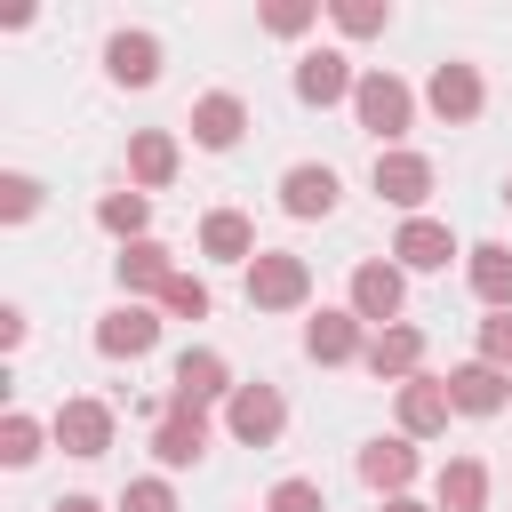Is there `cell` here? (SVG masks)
I'll use <instances>...</instances> for the list:
<instances>
[{"instance_id": "20", "label": "cell", "mask_w": 512, "mask_h": 512, "mask_svg": "<svg viewBox=\"0 0 512 512\" xmlns=\"http://www.w3.org/2000/svg\"><path fill=\"white\" fill-rule=\"evenodd\" d=\"M176 160H184V152H176L168 128H136V136H128V184H136V192L176 184Z\"/></svg>"}, {"instance_id": "4", "label": "cell", "mask_w": 512, "mask_h": 512, "mask_svg": "<svg viewBox=\"0 0 512 512\" xmlns=\"http://www.w3.org/2000/svg\"><path fill=\"white\" fill-rule=\"evenodd\" d=\"M224 424H232V440L272 448V440L288 432V400H280V384H240V392L224 400Z\"/></svg>"}, {"instance_id": "2", "label": "cell", "mask_w": 512, "mask_h": 512, "mask_svg": "<svg viewBox=\"0 0 512 512\" xmlns=\"http://www.w3.org/2000/svg\"><path fill=\"white\" fill-rule=\"evenodd\" d=\"M312 296V264L296 256V248H264L256 264H248V304L256 312H296Z\"/></svg>"}, {"instance_id": "8", "label": "cell", "mask_w": 512, "mask_h": 512, "mask_svg": "<svg viewBox=\"0 0 512 512\" xmlns=\"http://www.w3.org/2000/svg\"><path fill=\"white\" fill-rule=\"evenodd\" d=\"M424 104H432V120L464 128V120H480V104H488V80H480L472 64H432V80H424Z\"/></svg>"}, {"instance_id": "27", "label": "cell", "mask_w": 512, "mask_h": 512, "mask_svg": "<svg viewBox=\"0 0 512 512\" xmlns=\"http://www.w3.org/2000/svg\"><path fill=\"white\" fill-rule=\"evenodd\" d=\"M40 440H56L40 416H24V408H8V416H0V464H16V472H24V464L40 456Z\"/></svg>"}, {"instance_id": "36", "label": "cell", "mask_w": 512, "mask_h": 512, "mask_svg": "<svg viewBox=\"0 0 512 512\" xmlns=\"http://www.w3.org/2000/svg\"><path fill=\"white\" fill-rule=\"evenodd\" d=\"M384 512H432V504H416V496H384Z\"/></svg>"}, {"instance_id": "16", "label": "cell", "mask_w": 512, "mask_h": 512, "mask_svg": "<svg viewBox=\"0 0 512 512\" xmlns=\"http://www.w3.org/2000/svg\"><path fill=\"white\" fill-rule=\"evenodd\" d=\"M336 192H344V184H336V168H320V160H296V168L280 176V208L304 216V224H312V216H336Z\"/></svg>"}, {"instance_id": "19", "label": "cell", "mask_w": 512, "mask_h": 512, "mask_svg": "<svg viewBox=\"0 0 512 512\" xmlns=\"http://www.w3.org/2000/svg\"><path fill=\"white\" fill-rule=\"evenodd\" d=\"M240 128H248V104H240L232 88H216V96L192 104V144H200V152H232Z\"/></svg>"}, {"instance_id": "28", "label": "cell", "mask_w": 512, "mask_h": 512, "mask_svg": "<svg viewBox=\"0 0 512 512\" xmlns=\"http://www.w3.org/2000/svg\"><path fill=\"white\" fill-rule=\"evenodd\" d=\"M384 24H392L384 0H336V32H344V40H368V32H384Z\"/></svg>"}, {"instance_id": "37", "label": "cell", "mask_w": 512, "mask_h": 512, "mask_svg": "<svg viewBox=\"0 0 512 512\" xmlns=\"http://www.w3.org/2000/svg\"><path fill=\"white\" fill-rule=\"evenodd\" d=\"M504 200H512V176H504Z\"/></svg>"}, {"instance_id": "29", "label": "cell", "mask_w": 512, "mask_h": 512, "mask_svg": "<svg viewBox=\"0 0 512 512\" xmlns=\"http://www.w3.org/2000/svg\"><path fill=\"white\" fill-rule=\"evenodd\" d=\"M0 216H8V224H24V216H40V176H24V168H8V176H0Z\"/></svg>"}, {"instance_id": "14", "label": "cell", "mask_w": 512, "mask_h": 512, "mask_svg": "<svg viewBox=\"0 0 512 512\" xmlns=\"http://www.w3.org/2000/svg\"><path fill=\"white\" fill-rule=\"evenodd\" d=\"M368 376H392V384H408V376H424V328H408V320H392V328H376L368 336Z\"/></svg>"}, {"instance_id": "13", "label": "cell", "mask_w": 512, "mask_h": 512, "mask_svg": "<svg viewBox=\"0 0 512 512\" xmlns=\"http://www.w3.org/2000/svg\"><path fill=\"white\" fill-rule=\"evenodd\" d=\"M112 272H120V296H128V304H144V296H168V280H176V256H168L160 240H128Z\"/></svg>"}, {"instance_id": "25", "label": "cell", "mask_w": 512, "mask_h": 512, "mask_svg": "<svg viewBox=\"0 0 512 512\" xmlns=\"http://www.w3.org/2000/svg\"><path fill=\"white\" fill-rule=\"evenodd\" d=\"M104 72H112L120 88H152V80H160V40H152V32H112V40H104Z\"/></svg>"}, {"instance_id": "3", "label": "cell", "mask_w": 512, "mask_h": 512, "mask_svg": "<svg viewBox=\"0 0 512 512\" xmlns=\"http://www.w3.org/2000/svg\"><path fill=\"white\" fill-rule=\"evenodd\" d=\"M304 352H312L320 368H344V360L368 352V320H360L352 304H320V312L304 320Z\"/></svg>"}, {"instance_id": "21", "label": "cell", "mask_w": 512, "mask_h": 512, "mask_svg": "<svg viewBox=\"0 0 512 512\" xmlns=\"http://www.w3.org/2000/svg\"><path fill=\"white\" fill-rule=\"evenodd\" d=\"M200 256H216V264H256L264 248H256V224H248L240 208H208V216H200Z\"/></svg>"}, {"instance_id": "23", "label": "cell", "mask_w": 512, "mask_h": 512, "mask_svg": "<svg viewBox=\"0 0 512 512\" xmlns=\"http://www.w3.org/2000/svg\"><path fill=\"white\" fill-rule=\"evenodd\" d=\"M432 512H488V464L480 456H448L432 480Z\"/></svg>"}, {"instance_id": "31", "label": "cell", "mask_w": 512, "mask_h": 512, "mask_svg": "<svg viewBox=\"0 0 512 512\" xmlns=\"http://www.w3.org/2000/svg\"><path fill=\"white\" fill-rule=\"evenodd\" d=\"M120 512H176V488H168V472H144V480H128V488H120Z\"/></svg>"}, {"instance_id": "32", "label": "cell", "mask_w": 512, "mask_h": 512, "mask_svg": "<svg viewBox=\"0 0 512 512\" xmlns=\"http://www.w3.org/2000/svg\"><path fill=\"white\" fill-rule=\"evenodd\" d=\"M264 512H328V496H320V480H280L264 496Z\"/></svg>"}, {"instance_id": "30", "label": "cell", "mask_w": 512, "mask_h": 512, "mask_svg": "<svg viewBox=\"0 0 512 512\" xmlns=\"http://www.w3.org/2000/svg\"><path fill=\"white\" fill-rule=\"evenodd\" d=\"M160 312H168V320H208V280L176 272V280H168V296H160Z\"/></svg>"}, {"instance_id": "33", "label": "cell", "mask_w": 512, "mask_h": 512, "mask_svg": "<svg viewBox=\"0 0 512 512\" xmlns=\"http://www.w3.org/2000/svg\"><path fill=\"white\" fill-rule=\"evenodd\" d=\"M480 360L512 376V312H488V320H480Z\"/></svg>"}, {"instance_id": "18", "label": "cell", "mask_w": 512, "mask_h": 512, "mask_svg": "<svg viewBox=\"0 0 512 512\" xmlns=\"http://www.w3.org/2000/svg\"><path fill=\"white\" fill-rule=\"evenodd\" d=\"M448 400H456V416H496L512 400V376L488 360H464V368H448Z\"/></svg>"}, {"instance_id": "6", "label": "cell", "mask_w": 512, "mask_h": 512, "mask_svg": "<svg viewBox=\"0 0 512 512\" xmlns=\"http://www.w3.org/2000/svg\"><path fill=\"white\" fill-rule=\"evenodd\" d=\"M152 456H160V472H192V464L208 456V408L168 400V416L152 424Z\"/></svg>"}, {"instance_id": "15", "label": "cell", "mask_w": 512, "mask_h": 512, "mask_svg": "<svg viewBox=\"0 0 512 512\" xmlns=\"http://www.w3.org/2000/svg\"><path fill=\"white\" fill-rule=\"evenodd\" d=\"M232 392H240V384H232L224 352H208V344L176 352V400H184V408H208V400H232Z\"/></svg>"}, {"instance_id": "12", "label": "cell", "mask_w": 512, "mask_h": 512, "mask_svg": "<svg viewBox=\"0 0 512 512\" xmlns=\"http://www.w3.org/2000/svg\"><path fill=\"white\" fill-rule=\"evenodd\" d=\"M48 432H56L64 456H104V448H112V408L80 392V400H64V408L48 416Z\"/></svg>"}, {"instance_id": "11", "label": "cell", "mask_w": 512, "mask_h": 512, "mask_svg": "<svg viewBox=\"0 0 512 512\" xmlns=\"http://www.w3.org/2000/svg\"><path fill=\"white\" fill-rule=\"evenodd\" d=\"M448 416H456L448 376H408V384H400V440H440Z\"/></svg>"}, {"instance_id": "5", "label": "cell", "mask_w": 512, "mask_h": 512, "mask_svg": "<svg viewBox=\"0 0 512 512\" xmlns=\"http://www.w3.org/2000/svg\"><path fill=\"white\" fill-rule=\"evenodd\" d=\"M368 184H376V200L424 216V200H432V160L408 152V144H392V152H376V176H368Z\"/></svg>"}, {"instance_id": "7", "label": "cell", "mask_w": 512, "mask_h": 512, "mask_svg": "<svg viewBox=\"0 0 512 512\" xmlns=\"http://www.w3.org/2000/svg\"><path fill=\"white\" fill-rule=\"evenodd\" d=\"M352 88H360V72H352L344 48H304V56H296V96H304V104L328 112V104H352Z\"/></svg>"}, {"instance_id": "24", "label": "cell", "mask_w": 512, "mask_h": 512, "mask_svg": "<svg viewBox=\"0 0 512 512\" xmlns=\"http://www.w3.org/2000/svg\"><path fill=\"white\" fill-rule=\"evenodd\" d=\"M464 280H472V296H480L488 312H512V248H504V240L464 248Z\"/></svg>"}, {"instance_id": "17", "label": "cell", "mask_w": 512, "mask_h": 512, "mask_svg": "<svg viewBox=\"0 0 512 512\" xmlns=\"http://www.w3.org/2000/svg\"><path fill=\"white\" fill-rule=\"evenodd\" d=\"M392 256H400V272H448L456 232H448L440 216H408V224H400V240H392Z\"/></svg>"}, {"instance_id": "26", "label": "cell", "mask_w": 512, "mask_h": 512, "mask_svg": "<svg viewBox=\"0 0 512 512\" xmlns=\"http://www.w3.org/2000/svg\"><path fill=\"white\" fill-rule=\"evenodd\" d=\"M96 224H104L120 248H128V240H152V232H144V224H152V192H104V200H96Z\"/></svg>"}, {"instance_id": "35", "label": "cell", "mask_w": 512, "mask_h": 512, "mask_svg": "<svg viewBox=\"0 0 512 512\" xmlns=\"http://www.w3.org/2000/svg\"><path fill=\"white\" fill-rule=\"evenodd\" d=\"M48 512H104V504H96V496H56Z\"/></svg>"}, {"instance_id": "34", "label": "cell", "mask_w": 512, "mask_h": 512, "mask_svg": "<svg viewBox=\"0 0 512 512\" xmlns=\"http://www.w3.org/2000/svg\"><path fill=\"white\" fill-rule=\"evenodd\" d=\"M320 24V8H304V0H280V8H264V32H280V40H296V32H312Z\"/></svg>"}, {"instance_id": "9", "label": "cell", "mask_w": 512, "mask_h": 512, "mask_svg": "<svg viewBox=\"0 0 512 512\" xmlns=\"http://www.w3.org/2000/svg\"><path fill=\"white\" fill-rule=\"evenodd\" d=\"M152 344H160V312H152V304H128V296H120V304L96 320V352H104V360H144Z\"/></svg>"}, {"instance_id": "10", "label": "cell", "mask_w": 512, "mask_h": 512, "mask_svg": "<svg viewBox=\"0 0 512 512\" xmlns=\"http://www.w3.org/2000/svg\"><path fill=\"white\" fill-rule=\"evenodd\" d=\"M400 304H408V272L400 264H352V312L360 320H376V328H392L400 320Z\"/></svg>"}, {"instance_id": "22", "label": "cell", "mask_w": 512, "mask_h": 512, "mask_svg": "<svg viewBox=\"0 0 512 512\" xmlns=\"http://www.w3.org/2000/svg\"><path fill=\"white\" fill-rule=\"evenodd\" d=\"M360 480L376 488V496H408V480H416V440H368L360 448Z\"/></svg>"}, {"instance_id": "1", "label": "cell", "mask_w": 512, "mask_h": 512, "mask_svg": "<svg viewBox=\"0 0 512 512\" xmlns=\"http://www.w3.org/2000/svg\"><path fill=\"white\" fill-rule=\"evenodd\" d=\"M352 120L392 152V144L408 136V120H416V88H408L400 72H384V64H376V72H360V88H352Z\"/></svg>"}]
</instances>
